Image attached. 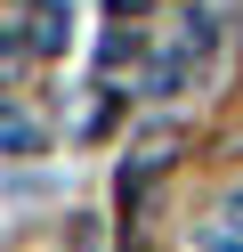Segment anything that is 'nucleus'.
Instances as JSON below:
<instances>
[{"label": "nucleus", "mask_w": 243, "mask_h": 252, "mask_svg": "<svg viewBox=\"0 0 243 252\" xmlns=\"http://www.w3.org/2000/svg\"><path fill=\"white\" fill-rule=\"evenodd\" d=\"M211 49H219V25L194 8V17H187V25H178V33L154 49V65H146V90H154V98H178V90H194V82H203V65H211Z\"/></svg>", "instance_id": "obj_1"}, {"label": "nucleus", "mask_w": 243, "mask_h": 252, "mask_svg": "<svg viewBox=\"0 0 243 252\" xmlns=\"http://www.w3.org/2000/svg\"><path fill=\"white\" fill-rule=\"evenodd\" d=\"M41 147H49L41 114H32V106H16V98H0V155H8V163H25V155H41Z\"/></svg>", "instance_id": "obj_2"}, {"label": "nucleus", "mask_w": 243, "mask_h": 252, "mask_svg": "<svg viewBox=\"0 0 243 252\" xmlns=\"http://www.w3.org/2000/svg\"><path fill=\"white\" fill-rule=\"evenodd\" d=\"M25 41H32V57H57L65 41H73V8H65V0H41L25 17Z\"/></svg>", "instance_id": "obj_3"}, {"label": "nucleus", "mask_w": 243, "mask_h": 252, "mask_svg": "<svg viewBox=\"0 0 243 252\" xmlns=\"http://www.w3.org/2000/svg\"><path fill=\"white\" fill-rule=\"evenodd\" d=\"M32 57V41H25V25H0V73H16Z\"/></svg>", "instance_id": "obj_4"}, {"label": "nucleus", "mask_w": 243, "mask_h": 252, "mask_svg": "<svg viewBox=\"0 0 243 252\" xmlns=\"http://www.w3.org/2000/svg\"><path fill=\"white\" fill-rule=\"evenodd\" d=\"M146 8H154V0H106V17H113V25H138Z\"/></svg>", "instance_id": "obj_5"}, {"label": "nucleus", "mask_w": 243, "mask_h": 252, "mask_svg": "<svg viewBox=\"0 0 243 252\" xmlns=\"http://www.w3.org/2000/svg\"><path fill=\"white\" fill-rule=\"evenodd\" d=\"M203 252H243V244H235V236H219V228H211V236H203Z\"/></svg>", "instance_id": "obj_6"}, {"label": "nucleus", "mask_w": 243, "mask_h": 252, "mask_svg": "<svg viewBox=\"0 0 243 252\" xmlns=\"http://www.w3.org/2000/svg\"><path fill=\"white\" fill-rule=\"evenodd\" d=\"M227 220H235V228H243V195H227Z\"/></svg>", "instance_id": "obj_7"}]
</instances>
